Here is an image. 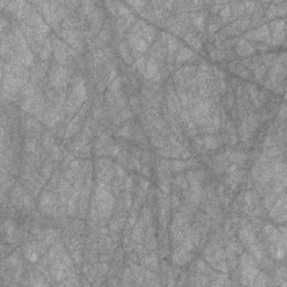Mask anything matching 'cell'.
Wrapping results in <instances>:
<instances>
[{
    "instance_id": "cell-26",
    "label": "cell",
    "mask_w": 287,
    "mask_h": 287,
    "mask_svg": "<svg viewBox=\"0 0 287 287\" xmlns=\"http://www.w3.org/2000/svg\"><path fill=\"white\" fill-rule=\"evenodd\" d=\"M168 48H170V52H173V50H177L179 48V42H177V39L174 38V37H168Z\"/></svg>"
},
{
    "instance_id": "cell-1",
    "label": "cell",
    "mask_w": 287,
    "mask_h": 287,
    "mask_svg": "<svg viewBox=\"0 0 287 287\" xmlns=\"http://www.w3.org/2000/svg\"><path fill=\"white\" fill-rule=\"evenodd\" d=\"M50 82L54 87H62L67 82L69 79V73L67 70L62 65H56L53 67V71L50 75Z\"/></svg>"
},
{
    "instance_id": "cell-38",
    "label": "cell",
    "mask_w": 287,
    "mask_h": 287,
    "mask_svg": "<svg viewBox=\"0 0 287 287\" xmlns=\"http://www.w3.org/2000/svg\"><path fill=\"white\" fill-rule=\"evenodd\" d=\"M119 87H120V79L116 78V80H113V83L110 85V90H112V91H117V90H119Z\"/></svg>"
},
{
    "instance_id": "cell-16",
    "label": "cell",
    "mask_w": 287,
    "mask_h": 287,
    "mask_svg": "<svg viewBox=\"0 0 287 287\" xmlns=\"http://www.w3.org/2000/svg\"><path fill=\"white\" fill-rule=\"evenodd\" d=\"M155 35V31L153 29V27L151 26L145 25L142 27L141 29V36H144V39H145L147 43H151L153 41V37Z\"/></svg>"
},
{
    "instance_id": "cell-37",
    "label": "cell",
    "mask_w": 287,
    "mask_h": 287,
    "mask_svg": "<svg viewBox=\"0 0 287 287\" xmlns=\"http://www.w3.org/2000/svg\"><path fill=\"white\" fill-rule=\"evenodd\" d=\"M117 7H119V9H118V11H119L120 15H123V16H126V15L129 14V10L127 8H126V6L123 5H120V3H117Z\"/></svg>"
},
{
    "instance_id": "cell-35",
    "label": "cell",
    "mask_w": 287,
    "mask_h": 287,
    "mask_svg": "<svg viewBox=\"0 0 287 287\" xmlns=\"http://www.w3.org/2000/svg\"><path fill=\"white\" fill-rule=\"evenodd\" d=\"M153 144H154L155 146H156V147H159V148H160V147H164V146H165L164 140H163L162 138H160V137H155V138L153 139Z\"/></svg>"
},
{
    "instance_id": "cell-3",
    "label": "cell",
    "mask_w": 287,
    "mask_h": 287,
    "mask_svg": "<svg viewBox=\"0 0 287 287\" xmlns=\"http://www.w3.org/2000/svg\"><path fill=\"white\" fill-rule=\"evenodd\" d=\"M241 282L243 285H252L255 278L257 277L259 270L256 268L255 265L251 266H243L241 267Z\"/></svg>"
},
{
    "instance_id": "cell-46",
    "label": "cell",
    "mask_w": 287,
    "mask_h": 287,
    "mask_svg": "<svg viewBox=\"0 0 287 287\" xmlns=\"http://www.w3.org/2000/svg\"><path fill=\"white\" fill-rule=\"evenodd\" d=\"M73 176H74V174H73V172L72 170H69L66 173V179L67 181H73Z\"/></svg>"
},
{
    "instance_id": "cell-12",
    "label": "cell",
    "mask_w": 287,
    "mask_h": 287,
    "mask_svg": "<svg viewBox=\"0 0 287 287\" xmlns=\"http://www.w3.org/2000/svg\"><path fill=\"white\" fill-rule=\"evenodd\" d=\"M168 107H170V110L173 113H176V112L179 111V99L172 91L168 94Z\"/></svg>"
},
{
    "instance_id": "cell-22",
    "label": "cell",
    "mask_w": 287,
    "mask_h": 287,
    "mask_svg": "<svg viewBox=\"0 0 287 287\" xmlns=\"http://www.w3.org/2000/svg\"><path fill=\"white\" fill-rule=\"evenodd\" d=\"M250 248V250H251V252H252V255H254L255 257H256L257 259H261V257H262V250H261V248H260V246L258 245V243H252V245L249 247Z\"/></svg>"
},
{
    "instance_id": "cell-24",
    "label": "cell",
    "mask_w": 287,
    "mask_h": 287,
    "mask_svg": "<svg viewBox=\"0 0 287 287\" xmlns=\"http://www.w3.org/2000/svg\"><path fill=\"white\" fill-rule=\"evenodd\" d=\"M135 66L138 67L140 72L144 74V73H145V70H146V59L145 57H140L139 60H137L136 63H135Z\"/></svg>"
},
{
    "instance_id": "cell-20",
    "label": "cell",
    "mask_w": 287,
    "mask_h": 287,
    "mask_svg": "<svg viewBox=\"0 0 287 287\" xmlns=\"http://www.w3.org/2000/svg\"><path fill=\"white\" fill-rule=\"evenodd\" d=\"M252 285H255V286H266L267 285V276L264 273H258Z\"/></svg>"
},
{
    "instance_id": "cell-42",
    "label": "cell",
    "mask_w": 287,
    "mask_h": 287,
    "mask_svg": "<svg viewBox=\"0 0 287 287\" xmlns=\"http://www.w3.org/2000/svg\"><path fill=\"white\" fill-rule=\"evenodd\" d=\"M136 218H137V213L134 211L132 213H131L130 219H129V226L130 227H132L135 224V222H136Z\"/></svg>"
},
{
    "instance_id": "cell-15",
    "label": "cell",
    "mask_w": 287,
    "mask_h": 287,
    "mask_svg": "<svg viewBox=\"0 0 287 287\" xmlns=\"http://www.w3.org/2000/svg\"><path fill=\"white\" fill-rule=\"evenodd\" d=\"M193 56V52L190 50V48H181L179 52V54H177V56H176V61L177 62H184V61H187L189 59H191Z\"/></svg>"
},
{
    "instance_id": "cell-2",
    "label": "cell",
    "mask_w": 287,
    "mask_h": 287,
    "mask_svg": "<svg viewBox=\"0 0 287 287\" xmlns=\"http://www.w3.org/2000/svg\"><path fill=\"white\" fill-rule=\"evenodd\" d=\"M41 210L45 213L53 214L55 212V195L53 193L46 192L42 195L41 202H39Z\"/></svg>"
},
{
    "instance_id": "cell-34",
    "label": "cell",
    "mask_w": 287,
    "mask_h": 287,
    "mask_svg": "<svg viewBox=\"0 0 287 287\" xmlns=\"http://www.w3.org/2000/svg\"><path fill=\"white\" fill-rule=\"evenodd\" d=\"M176 185L179 187H183V189H186L187 184H186V181L184 179V176H179L177 179H176Z\"/></svg>"
},
{
    "instance_id": "cell-33",
    "label": "cell",
    "mask_w": 287,
    "mask_h": 287,
    "mask_svg": "<svg viewBox=\"0 0 287 287\" xmlns=\"http://www.w3.org/2000/svg\"><path fill=\"white\" fill-rule=\"evenodd\" d=\"M25 147L27 149V151H31V153H34L35 149H36V145H35V142L33 140H26Z\"/></svg>"
},
{
    "instance_id": "cell-21",
    "label": "cell",
    "mask_w": 287,
    "mask_h": 287,
    "mask_svg": "<svg viewBox=\"0 0 287 287\" xmlns=\"http://www.w3.org/2000/svg\"><path fill=\"white\" fill-rule=\"evenodd\" d=\"M277 193H275V192H271V193H269V194L266 196V199H265V201H264V204H265V206L267 208V209H270L271 208V205H273V203L276 201V196H277Z\"/></svg>"
},
{
    "instance_id": "cell-39",
    "label": "cell",
    "mask_w": 287,
    "mask_h": 287,
    "mask_svg": "<svg viewBox=\"0 0 287 287\" xmlns=\"http://www.w3.org/2000/svg\"><path fill=\"white\" fill-rule=\"evenodd\" d=\"M83 6H87V7H84V11L87 12V14H91L93 10V3L92 2H83Z\"/></svg>"
},
{
    "instance_id": "cell-31",
    "label": "cell",
    "mask_w": 287,
    "mask_h": 287,
    "mask_svg": "<svg viewBox=\"0 0 287 287\" xmlns=\"http://www.w3.org/2000/svg\"><path fill=\"white\" fill-rule=\"evenodd\" d=\"M265 72H266V67L265 66H258L256 69V72H255V74H256V79H258V80L262 79V76H264Z\"/></svg>"
},
{
    "instance_id": "cell-48",
    "label": "cell",
    "mask_w": 287,
    "mask_h": 287,
    "mask_svg": "<svg viewBox=\"0 0 287 287\" xmlns=\"http://www.w3.org/2000/svg\"><path fill=\"white\" fill-rule=\"evenodd\" d=\"M100 38L104 39V41L109 39V33H107V31H102V33L100 34Z\"/></svg>"
},
{
    "instance_id": "cell-23",
    "label": "cell",
    "mask_w": 287,
    "mask_h": 287,
    "mask_svg": "<svg viewBox=\"0 0 287 287\" xmlns=\"http://www.w3.org/2000/svg\"><path fill=\"white\" fill-rule=\"evenodd\" d=\"M56 236H57V233L54 230H48L47 233L45 234V241H44L45 245H50V243L54 242Z\"/></svg>"
},
{
    "instance_id": "cell-47",
    "label": "cell",
    "mask_w": 287,
    "mask_h": 287,
    "mask_svg": "<svg viewBox=\"0 0 287 287\" xmlns=\"http://www.w3.org/2000/svg\"><path fill=\"white\" fill-rule=\"evenodd\" d=\"M131 183H132V181H131V179H130V177H128V179H126L125 186H126V189H127V190H129V189H130V186H131Z\"/></svg>"
},
{
    "instance_id": "cell-51",
    "label": "cell",
    "mask_w": 287,
    "mask_h": 287,
    "mask_svg": "<svg viewBox=\"0 0 287 287\" xmlns=\"http://www.w3.org/2000/svg\"><path fill=\"white\" fill-rule=\"evenodd\" d=\"M173 202H174V206H177L179 204V201L177 199V196H173Z\"/></svg>"
},
{
    "instance_id": "cell-45",
    "label": "cell",
    "mask_w": 287,
    "mask_h": 287,
    "mask_svg": "<svg viewBox=\"0 0 287 287\" xmlns=\"http://www.w3.org/2000/svg\"><path fill=\"white\" fill-rule=\"evenodd\" d=\"M43 174H44L45 179H47L48 176H50V166H47V167H45L44 170H43Z\"/></svg>"
},
{
    "instance_id": "cell-53",
    "label": "cell",
    "mask_w": 287,
    "mask_h": 287,
    "mask_svg": "<svg viewBox=\"0 0 287 287\" xmlns=\"http://www.w3.org/2000/svg\"><path fill=\"white\" fill-rule=\"evenodd\" d=\"M285 110H286V108H285V106H283L282 110H280V113H279L282 118H285Z\"/></svg>"
},
{
    "instance_id": "cell-11",
    "label": "cell",
    "mask_w": 287,
    "mask_h": 287,
    "mask_svg": "<svg viewBox=\"0 0 287 287\" xmlns=\"http://www.w3.org/2000/svg\"><path fill=\"white\" fill-rule=\"evenodd\" d=\"M157 71H158V66H157L155 60L149 59L147 63H146V70H145V73H144V75H145L147 79L154 78V76L158 73Z\"/></svg>"
},
{
    "instance_id": "cell-52",
    "label": "cell",
    "mask_w": 287,
    "mask_h": 287,
    "mask_svg": "<svg viewBox=\"0 0 287 287\" xmlns=\"http://www.w3.org/2000/svg\"><path fill=\"white\" fill-rule=\"evenodd\" d=\"M114 76H117V72H116V71H112V72H111V74L109 75V80L111 81V80L114 78Z\"/></svg>"
},
{
    "instance_id": "cell-18",
    "label": "cell",
    "mask_w": 287,
    "mask_h": 287,
    "mask_svg": "<svg viewBox=\"0 0 287 287\" xmlns=\"http://www.w3.org/2000/svg\"><path fill=\"white\" fill-rule=\"evenodd\" d=\"M193 22L194 25L196 26V28H199L200 31L203 29V25H204V15L201 14V12H198V14H193Z\"/></svg>"
},
{
    "instance_id": "cell-44",
    "label": "cell",
    "mask_w": 287,
    "mask_h": 287,
    "mask_svg": "<svg viewBox=\"0 0 287 287\" xmlns=\"http://www.w3.org/2000/svg\"><path fill=\"white\" fill-rule=\"evenodd\" d=\"M130 5L137 7V10H140V7H142V6L145 5V2H142V1H135V2H130Z\"/></svg>"
},
{
    "instance_id": "cell-29",
    "label": "cell",
    "mask_w": 287,
    "mask_h": 287,
    "mask_svg": "<svg viewBox=\"0 0 287 287\" xmlns=\"http://www.w3.org/2000/svg\"><path fill=\"white\" fill-rule=\"evenodd\" d=\"M256 195L254 194V193H251V192H247L245 194V201H246V203H247V205H251L252 204V202L254 201H256Z\"/></svg>"
},
{
    "instance_id": "cell-9",
    "label": "cell",
    "mask_w": 287,
    "mask_h": 287,
    "mask_svg": "<svg viewBox=\"0 0 287 287\" xmlns=\"http://www.w3.org/2000/svg\"><path fill=\"white\" fill-rule=\"evenodd\" d=\"M239 238L240 240L242 241V243L247 247H250L252 243L256 242V239H255V236L252 233V231L250 230V226L246 227V228L241 229L239 231Z\"/></svg>"
},
{
    "instance_id": "cell-27",
    "label": "cell",
    "mask_w": 287,
    "mask_h": 287,
    "mask_svg": "<svg viewBox=\"0 0 287 287\" xmlns=\"http://www.w3.org/2000/svg\"><path fill=\"white\" fill-rule=\"evenodd\" d=\"M248 89H249V92H250V94H251V98H252V100L256 102V104H259V102L257 101V99H258V91H257V88L255 87V85L249 84Z\"/></svg>"
},
{
    "instance_id": "cell-41",
    "label": "cell",
    "mask_w": 287,
    "mask_h": 287,
    "mask_svg": "<svg viewBox=\"0 0 287 287\" xmlns=\"http://www.w3.org/2000/svg\"><path fill=\"white\" fill-rule=\"evenodd\" d=\"M116 170H117V174L119 176H121V177H123V176H126V173L125 170H123V168L120 166V165H116Z\"/></svg>"
},
{
    "instance_id": "cell-30",
    "label": "cell",
    "mask_w": 287,
    "mask_h": 287,
    "mask_svg": "<svg viewBox=\"0 0 287 287\" xmlns=\"http://www.w3.org/2000/svg\"><path fill=\"white\" fill-rule=\"evenodd\" d=\"M222 10H221V17H222L223 19L227 20L230 17V14H231V9H230V7L229 6H226V7H223V8H221Z\"/></svg>"
},
{
    "instance_id": "cell-10",
    "label": "cell",
    "mask_w": 287,
    "mask_h": 287,
    "mask_svg": "<svg viewBox=\"0 0 287 287\" xmlns=\"http://www.w3.org/2000/svg\"><path fill=\"white\" fill-rule=\"evenodd\" d=\"M237 52L240 56H248L255 52V48L249 44L246 39H241L239 43H238V47H237Z\"/></svg>"
},
{
    "instance_id": "cell-25",
    "label": "cell",
    "mask_w": 287,
    "mask_h": 287,
    "mask_svg": "<svg viewBox=\"0 0 287 287\" xmlns=\"http://www.w3.org/2000/svg\"><path fill=\"white\" fill-rule=\"evenodd\" d=\"M120 52H121V55H122L123 59L128 62V63H131V57L129 56L128 50H127V47H126V45L123 43L120 44Z\"/></svg>"
},
{
    "instance_id": "cell-7",
    "label": "cell",
    "mask_w": 287,
    "mask_h": 287,
    "mask_svg": "<svg viewBox=\"0 0 287 287\" xmlns=\"http://www.w3.org/2000/svg\"><path fill=\"white\" fill-rule=\"evenodd\" d=\"M190 251L185 250L183 247H179L175 250L173 255V261L176 265H184L192 258V255L189 254Z\"/></svg>"
},
{
    "instance_id": "cell-43",
    "label": "cell",
    "mask_w": 287,
    "mask_h": 287,
    "mask_svg": "<svg viewBox=\"0 0 287 287\" xmlns=\"http://www.w3.org/2000/svg\"><path fill=\"white\" fill-rule=\"evenodd\" d=\"M125 204H126V208H130V205H131V196H130V194L126 195Z\"/></svg>"
},
{
    "instance_id": "cell-40",
    "label": "cell",
    "mask_w": 287,
    "mask_h": 287,
    "mask_svg": "<svg viewBox=\"0 0 287 287\" xmlns=\"http://www.w3.org/2000/svg\"><path fill=\"white\" fill-rule=\"evenodd\" d=\"M119 134L121 135V136H123V137H129L130 132H129V127H128V126H126V127H123V128L119 131Z\"/></svg>"
},
{
    "instance_id": "cell-8",
    "label": "cell",
    "mask_w": 287,
    "mask_h": 287,
    "mask_svg": "<svg viewBox=\"0 0 287 287\" xmlns=\"http://www.w3.org/2000/svg\"><path fill=\"white\" fill-rule=\"evenodd\" d=\"M54 54H55V59L57 60L59 63H61V64L66 63L67 53L65 50V47L63 46V43L59 39L54 41Z\"/></svg>"
},
{
    "instance_id": "cell-28",
    "label": "cell",
    "mask_w": 287,
    "mask_h": 287,
    "mask_svg": "<svg viewBox=\"0 0 287 287\" xmlns=\"http://www.w3.org/2000/svg\"><path fill=\"white\" fill-rule=\"evenodd\" d=\"M172 166H173V170H176V172H181V170H183L185 167H186V164H185L184 162H179V160H174L173 164H172Z\"/></svg>"
},
{
    "instance_id": "cell-6",
    "label": "cell",
    "mask_w": 287,
    "mask_h": 287,
    "mask_svg": "<svg viewBox=\"0 0 287 287\" xmlns=\"http://www.w3.org/2000/svg\"><path fill=\"white\" fill-rule=\"evenodd\" d=\"M285 214H286V198H285V195H283L282 198L278 199V201H276L275 205L271 206L269 217L275 220L279 215H285Z\"/></svg>"
},
{
    "instance_id": "cell-36",
    "label": "cell",
    "mask_w": 287,
    "mask_h": 287,
    "mask_svg": "<svg viewBox=\"0 0 287 287\" xmlns=\"http://www.w3.org/2000/svg\"><path fill=\"white\" fill-rule=\"evenodd\" d=\"M179 98L181 99L182 103H183V106L184 107H187V104H189V98H187V94L184 92H181L179 93Z\"/></svg>"
},
{
    "instance_id": "cell-13",
    "label": "cell",
    "mask_w": 287,
    "mask_h": 287,
    "mask_svg": "<svg viewBox=\"0 0 287 287\" xmlns=\"http://www.w3.org/2000/svg\"><path fill=\"white\" fill-rule=\"evenodd\" d=\"M144 223H145V221H144V219H141L138 222V224L135 227L134 233H132V239L136 240L137 242H141L142 238H144Z\"/></svg>"
},
{
    "instance_id": "cell-49",
    "label": "cell",
    "mask_w": 287,
    "mask_h": 287,
    "mask_svg": "<svg viewBox=\"0 0 287 287\" xmlns=\"http://www.w3.org/2000/svg\"><path fill=\"white\" fill-rule=\"evenodd\" d=\"M53 156L55 157V158H60V151L56 147L53 148Z\"/></svg>"
},
{
    "instance_id": "cell-50",
    "label": "cell",
    "mask_w": 287,
    "mask_h": 287,
    "mask_svg": "<svg viewBox=\"0 0 287 287\" xmlns=\"http://www.w3.org/2000/svg\"><path fill=\"white\" fill-rule=\"evenodd\" d=\"M141 186L144 187V190L146 191L148 189V186H149V184H148V182H146V181H144V179H142V181H141Z\"/></svg>"
},
{
    "instance_id": "cell-32",
    "label": "cell",
    "mask_w": 287,
    "mask_h": 287,
    "mask_svg": "<svg viewBox=\"0 0 287 287\" xmlns=\"http://www.w3.org/2000/svg\"><path fill=\"white\" fill-rule=\"evenodd\" d=\"M276 15H278V8L274 7V6H270L267 10V17L268 18H273V17L276 16Z\"/></svg>"
},
{
    "instance_id": "cell-4",
    "label": "cell",
    "mask_w": 287,
    "mask_h": 287,
    "mask_svg": "<svg viewBox=\"0 0 287 287\" xmlns=\"http://www.w3.org/2000/svg\"><path fill=\"white\" fill-rule=\"evenodd\" d=\"M246 36L248 38H254V39H258V41H262L265 42L266 44H269L271 42L270 36H269V28L267 25H264L261 27H259L258 29L254 31H250L248 33Z\"/></svg>"
},
{
    "instance_id": "cell-14",
    "label": "cell",
    "mask_w": 287,
    "mask_h": 287,
    "mask_svg": "<svg viewBox=\"0 0 287 287\" xmlns=\"http://www.w3.org/2000/svg\"><path fill=\"white\" fill-rule=\"evenodd\" d=\"M37 248H36V245H34V243H28L27 246L25 247V254H26V257H27L28 259L31 260V261H36L37 260Z\"/></svg>"
},
{
    "instance_id": "cell-19",
    "label": "cell",
    "mask_w": 287,
    "mask_h": 287,
    "mask_svg": "<svg viewBox=\"0 0 287 287\" xmlns=\"http://www.w3.org/2000/svg\"><path fill=\"white\" fill-rule=\"evenodd\" d=\"M50 50H52V45H50V39H46L44 43V46H43L42 50H41V59L47 60L48 56H50Z\"/></svg>"
},
{
    "instance_id": "cell-5",
    "label": "cell",
    "mask_w": 287,
    "mask_h": 287,
    "mask_svg": "<svg viewBox=\"0 0 287 287\" xmlns=\"http://www.w3.org/2000/svg\"><path fill=\"white\" fill-rule=\"evenodd\" d=\"M128 39H129V42H130V44L132 45L134 50H136L137 52L144 53V52L147 50L148 43L146 42L141 36H139V35H136V34L131 33V34H129Z\"/></svg>"
},
{
    "instance_id": "cell-17",
    "label": "cell",
    "mask_w": 287,
    "mask_h": 287,
    "mask_svg": "<svg viewBox=\"0 0 287 287\" xmlns=\"http://www.w3.org/2000/svg\"><path fill=\"white\" fill-rule=\"evenodd\" d=\"M203 144L205 145L206 148L209 149H215L218 147V141L217 138L213 136H205L203 138Z\"/></svg>"
}]
</instances>
